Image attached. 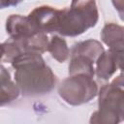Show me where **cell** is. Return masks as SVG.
Here are the masks:
<instances>
[{
	"instance_id": "cell-1",
	"label": "cell",
	"mask_w": 124,
	"mask_h": 124,
	"mask_svg": "<svg viewBox=\"0 0 124 124\" xmlns=\"http://www.w3.org/2000/svg\"><path fill=\"white\" fill-rule=\"evenodd\" d=\"M11 64L16 69V83L20 94L25 97L47 94L56 85L55 75L40 53L22 52Z\"/></svg>"
},
{
	"instance_id": "cell-2",
	"label": "cell",
	"mask_w": 124,
	"mask_h": 124,
	"mask_svg": "<svg viewBox=\"0 0 124 124\" xmlns=\"http://www.w3.org/2000/svg\"><path fill=\"white\" fill-rule=\"evenodd\" d=\"M98 110L90 118L91 124H117L124 116V90L122 73L99 91Z\"/></svg>"
},
{
	"instance_id": "cell-3",
	"label": "cell",
	"mask_w": 124,
	"mask_h": 124,
	"mask_svg": "<svg viewBox=\"0 0 124 124\" xmlns=\"http://www.w3.org/2000/svg\"><path fill=\"white\" fill-rule=\"evenodd\" d=\"M59 96L71 106L89 103L98 95V86L93 78L78 74L69 76L58 86Z\"/></svg>"
},
{
	"instance_id": "cell-4",
	"label": "cell",
	"mask_w": 124,
	"mask_h": 124,
	"mask_svg": "<svg viewBox=\"0 0 124 124\" xmlns=\"http://www.w3.org/2000/svg\"><path fill=\"white\" fill-rule=\"evenodd\" d=\"M31 25L37 33H56L59 23L60 10L43 5L35 8L28 16Z\"/></svg>"
},
{
	"instance_id": "cell-5",
	"label": "cell",
	"mask_w": 124,
	"mask_h": 124,
	"mask_svg": "<svg viewBox=\"0 0 124 124\" xmlns=\"http://www.w3.org/2000/svg\"><path fill=\"white\" fill-rule=\"evenodd\" d=\"M123 51L115 49L104 50L96 60L95 74L99 79L108 80L117 71L122 70Z\"/></svg>"
},
{
	"instance_id": "cell-6",
	"label": "cell",
	"mask_w": 124,
	"mask_h": 124,
	"mask_svg": "<svg viewBox=\"0 0 124 124\" xmlns=\"http://www.w3.org/2000/svg\"><path fill=\"white\" fill-rule=\"evenodd\" d=\"M6 31L13 40H24L37 33L28 16L20 15H11L7 18Z\"/></svg>"
},
{
	"instance_id": "cell-7",
	"label": "cell",
	"mask_w": 124,
	"mask_h": 124,
	"mask_svg": "<svg viewBox=\"0 0 124 124\" xmlns=\"http://www.w3.org/2000/svg\"><path fill=\"white\" fill-rule=\"evenodd\" d=\"M71 12L81 19L88 28L94 27L99 19V12L96 0H72Z\"/></svg>"
},
{
	"instance_id": "cell-8",
	"label": "cell",
	"mask_w": 124,
	"mask_h": 124,
	"mask_svg": "<svg viewBox=\"0 0 124 124\" xmlns=\"http://www.w3.org/2000/svg\"><path fill=\"white\" fill-rule=\"evenodd\" d=\"M20 92L16 82L11 79L10 72L0 65V107L17 99Z\"/></svg>"
},
{
	"instance_id": "cell-9",
	"label": "cell",
	"mask_w": 124,
	"mask_h": 124,
	"mask_svg": "<svg viewBox=\"0 0 124 124\" xmlns=\"http://www.w3.org/2000/svg\"><path fill=\"white\" fill-rule=\"evenodd\" d=\"M12 39V38H11ZM16 47L18 48L19 53L22 52H36V53H45L47 51L48 46V38L45 33H36L35 35L24 39V40H14Z\"/></svg>"
},
{
	"instance_id": "cell-10",
	"label": "cell",
	"mask_w": 124,
	"mask_h": 124,
	"mask_svg": "<svg viewBox=\"0 0 124 124\" xmlns=\"http://www.w3.org/2000/svg\"><path fill=\"white\" fill-rule=\"evenodd\" d=\"M102 41L111 49L123 51L124 49V28L116 23H107L101 32Z\"/></svg>"
},
{
	"instance_id": "cell-11",
	"label": "cell",
	"mask_w": 124,
	"mask_h": 124,
	"mask_svg": "<svg viewBox=\"0 0 124 124\" xmlns=\"http://www.w3.org/2000/svg\"><path fill=\"white\" fill-rule=\"evenodd\" d=\"M104 50V46L99 41L89 39L76 43L73 46L71 55H83L95 63Z\"/></svg>"
},
{
	"instance_id": "cell-12",
	"label": "cell",
	"mask_w": 124,
	"mask_h": 124,
	"mask_svg": "<svg viewBox=\"0 0 124 124\" xmlns=\"http://www.w3.org/2000/svg\"><path fill=\"white\" fill-rule=\"evenodd\" d=\"M94 62L83 56V55H71L70 64H69V76L83 74L94 78L95 75V68Z\"/></svg>"
},
{
	"instance_id": "cell-13",
	"label": "cell",
	"mask_w": 124,
	"mask_h": 124,
	"mask_svg": "<svg viewBox=\"0 0 124 124\" xmlns=\"http://www.w3.org/2000/svg\"><path fill=\"white\" fill-rule=\"evenodd\" d=\"M47 51L51 54L52 58H54L59 63L65 62L70 55V49L68 47L67 42L64 38L54 35L48 42Z\"/></svg>"
},
{
	"instance_id": "cell-14",
	"label": "cell",
	"mask_w": 124,
	"mask_h": 124,
	"mask_svg": "<svg viewBox=\"0 0 124 124\" xmlns=\"http://www.w3.org/2000/svg\"><path fill=\"white\" fill-rule=\"evenodd\" d=\"M22 0H0V9L17 6Z\"/></svg>"
},
{
	"instance_id": "cell-15",
	"label": "cell",
	"mask_w": 124,
	"mask_h": 124,
	"mask_svg": "<svg viewBox=\"0 0 124 124\" xmlns=\"http://www.w3.org/2000/svg\"><path fill=\"white\" fill-rule=\"evenodd\" d=\"M111 1H112V4H113L114 8L118 12V14L120 16V18H123V9H124L123 0H111Z\"/></svg>"
},
{
	"instance_id": "cell-16",
	"label": "cell",
	"mask_w": 124,
	"mask_h": 124,
	"mask_svg": "<svg viewBox=\"0 0 124 124\" xmlns=\"http://www.w3.org/2000/svg\"><path fill=\"white\" fill-rule=\"evenodd\" d=\"M3 56H4V47L3 45L0 44V61L3 59Z\"/></svg>"
}]
</instances>
